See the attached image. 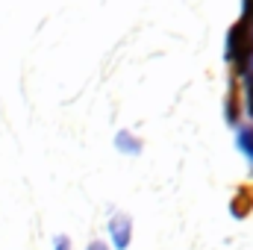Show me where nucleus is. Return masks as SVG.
Masks as SVG:
<instances>
[{
	"label": "nucleus",
	"instance_id": "nucleus-1",
	"mask_svg": "<svg viewBox=\"0 0 253 250\" xmlns=\"http://www.w3.org/2000/svg\"><path fill=\"white\" fill-rule=\"evenodd\" d=\"M106 230H109V239H112V248L115 250L129 248V242H132V218L126 212H112Z\"/></svg>",
	"mask_w": 253,
	"mask_h": 250
},
{
	"label": "nucleus",
	"instance_id": "nucleus-2",
	"mask_svg": "<svg viewBox=\"0 0 253 250\" xmlns=\"http://www.w3.org/2000/svg\"><path fill=\"white\" fill-rule=\"evenodd\" d=\"M242 100H239V80L233 77V83H230V94H227V106H224V115H227V121L233 126H239L242 121Z\"/></svg>",
	"mask_w": 253,
	"mask_h": 250
},
{
	"label": "nucleus",
	"instance_id": "nucleus-3",
	"mask_svg": "<svg viewBox=\"0 0 253 250\" xmlns=\"http://www.w3.org/2000/svg\"><path fill=\"white\" fill-rule=\"evenodd\" d=\"M115 150H118V153H126V156H138V153L144 150V144H141V138H135L129 129H118V135H115Z\"/></svg>",
	"mask_w": 253,
	"mask_h": 250
},
{
	"label": "nucleus",
	"instance_id": "nucleus-4",
	"mask_svg": "<svg viewBox=\"0 0 253 250\" xmlns=\"http://www.w3.org/2000/svg\"><path fill=\"white\" fill-rule=\"evenodd\" d=\"M236 147L253 162V124L239 126V141H236Z\"/></svg>",
	"mask_w": 253,
	"mask_h": 250
},
{
	"label": "nucleus",
	"instance_id": "nucleus-5",
	"mask_svg": "<svg viewBox=\"0 0 253 250\" xmlns=\"http://www.w3.org/2000/svg\"><path fill=\"white\" fill-rule=\"evenodd\" d=\"M230 209H233V218H245V215H248V209H251V200H245V203H242V197H236Z\"/></svg>",
	"mask_w": 253,
	"mask_h": 250
},
{
	"label": "nucleus",
	"instance_id": "nucleus-6",
	"mask_svg": "<svg viewBox=\"0 0 253 250\" xmlns=\"http://www.w3.org/2000/svg\"><path fill=\"white\" fill-rule=\"evenodd\" d=\"M53 250H71V239L68 236H56L53 239Z\"/></svg>",
	"mask_w": 253,
	"mask_h": 250
},
{
	"label": "nucleus",
	"instance_id": "nucleus-7",
	"mask_svg": "<svg viewBox=\"0 0 253 250\" xmlns=\"http://www.w3.org/2000/svg\"><path fill=\"white\" fill-rule=\"evenodd\" d=\"M85 250H109V245H106L103 239H94V242H88V248Z\"/></svg>",
	"mask_w": 253,
	"mask_h": 250
}]
</instances>
